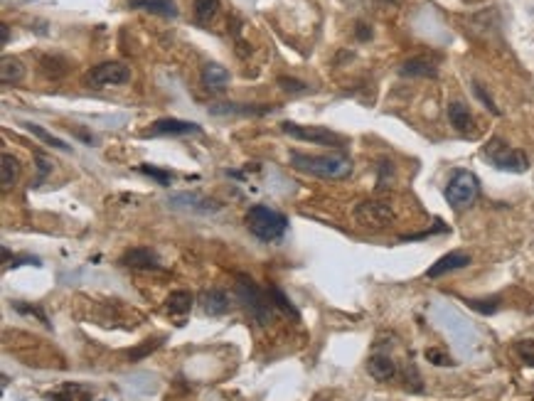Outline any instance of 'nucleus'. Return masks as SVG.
I'll return each mask as SVG.
<instances>
[{
	"instance_id": "nucleus-1",
	"label": "nucleus",
	"mask_w": 534,
	"mask_h": 401,
	"mask_svg": "<svg viewBox=\"0 0 534 401\" xmlns=\"http://www.w3.org/2000/svg\"><path fill=\"white\" fill-rule=\"evenodd\" d=\"M291 165L301 173L323 180H342L352 175V160L345 155H308V153L291 151Z\"/></svg>"
},
{
	"instance_id": "nucleus-2",
	"label": "nucleus",
	"mask_w": 534,
	"mask_h": 401,
	"mask_svg": "<svg viewBox=\"0 0 534 401\" xmlns=\"http://www.w3.org/2000/svg\"><path fill=\"white\" fill-rule=\"evenodd\" d=\"M247 229L261 241H278L288 229V219L281 212L264 205L249 207L247 212Z\"/></svg>"
},
{
	"instance_id": "nucleus-3",
	"label": "nucleus",
	"mask_w": 534,
	"mask_h": 401,
	"mask_svg": "<svg viewBox=\"0 0 534 401\" xmlns=\"http://www.w3.org/2000/svg\"><path fill=\"white\" fill-rule=\"evenodd\" d=\"M237 298L244 303V308L249 310V315L259 323V325H269L274 320V300L266 291H261L249 276L237 278Z\"/></svg>"
},
{
	"instance_id": "nucleus-4",
	"label": "nucleus",
	"mask_w": 534,
	"mask_h": 401,
	"mask_svg": "<svg viewBox=\"0 0 534 401\" xmlns=\"http://www.w3.org/2000/svg\"><path fill=\"white\" fill-rule=\"evenodd\" d=\"M443 195H446V202L453 210H465V207L473 205L475 197L481 195V182L470 170H456L448 180Z\"/></svg>"
},
{
	"instance_id": "nucleus-5",
	"label": "nucleus",
	"mask_w": 534,
	"mask_h": 401,
	"mask_svg": "<svg viewBox=\"0 0 534 401\" xmlns=\"http://www.w3.org/2000/svg\"><path fill=\"white\" fill-rule=\"evenodd\" d=\"M483 155L490 160L492 168L505 170V173H524L529 168V157L524 151L517 148H510L502 138H492L485 148H483Z\"/></svg>"
},
{
	"instance_id": "nucleus-6",
	"label": "nucleus",
	"mask_w": 534,
	"mask_h": 401,
	"mask_svg": "<svg viewBox=\"0 0 534 401\" xmlns=\"http://www.w3.org/2000/svg\"><path fill=\"white\" fill-rule=\"evenodd\" d=\"M281 130L288 133L291 138L296 141H308V143H315V146H328V148H345V138L337 136L335 130H328V128H320V126H301V123H293V121H283L281 123Z\"/></svg>"
},
{
	"instance_id": "nucleus-7",
	"label": "nucleus",
	"mask_w": 534,
	"mask_h": 401,
	"mask_svg": "<svg viewBox=\"0 0 534 401\" xmlns=\"http://www.w3.org/2000/svg\"><path fill=\"white\" fill-rule=\"evenodd\" d=\"M131 79V69L121 62H101V65L92 67L84 74V84L92 89H103V87H121Z\"/></svg>"
},
{
	"instance_id": "nucleus-8",
	"label": "nucleus",
	"mask_w": 534,
	"mask_h": 401,
	"mask_svg": "<svg viewBox=\"0 0 534 401\" xmlns=\"http://www.w3.org/2000/svg\"><path fill=\"white\" fill-rule=\"evenodd\" d=\"M355 219H357V224H362V227H367V229H387L394 224L397 214L387 202L367 200V202H360V205L355 207Z\"/></svg>"
},
{
	"instance_id": "nucleus-9",
	"label": "nucleus",
	"mask_w": 534,
	"mask_h": 401,
	"mask_svg": "<svg viewBox=\"0 0 534 401\" xmlns=\"http://www.w3.org/2000/svg\"><path fill=\"white\" fill-rule=\"evenodd\" d=\"M170 207H178V210H190V212H200V214H212V212H219L222 202L210 200V197H202L197 192H178V195L170 197Z\"/></svg>"
},
{
	"instance_id": "nucleus-10",
	"label": "nucleus",
	"mask_w": 534,
	"mask_h": 401,
	"mask_svg": "<svg viewBox=\"0 0 534 401\" xmlns=\"http://www.w3.org/2000/svg\"><path fill=\"white\" fill-rule=\"evenodd\" d=\"M200 126L192 121L180 119H160L143 133V136H187V133H200Z\"/></svg>"
},
{
	"instance_id": "nucleus-11",
	"label": "nucleus",
	"mask_w": 534,
	"mask_h": 401,
	"mask_svg": "<svg viewBox=\"0 0 534 401\" xmlns=\"http://www.w3.org/2000/svg\"><path fill=\"white\" fill-rule=\"evenodd\" d=\"M465 266H470V256L465 254V251H451V254L441 256V259L436 261V264L431 266L426 271V278H441L446 276V273L451 271H458V268H465Z\"/></svg>"
},
{
	"instance_id": "nucleus-12",
	"label": "nucleus",
	"mask_w": 534,
	"mask_h": 401,
	"mask_svg": "<svg viewBox=\"0 0 534 401\" xmlns=\"http://www.w3.org/2000/svg\"><path fill=\"white\" fill-rule=\"evenodd\" d=\"M121 264L131 266V268H140V271H162V264L158 259L156 251L151 249H131L121 256Z\"/></svg>"
},
{
	"instance_id": "nucleus-13",
	"label": "nucleus",
	"mask_w": 534,
	"mask_h": 401,
	"mask_svg": "<svg viewBox=\"0 0 534 401\" xmlns=\"http://www.w3.org/2000/svg\"><path fill=\"white\" fill-rule=\"evenodd\" d=\"M229 71L224 69L222 65H215V62H210V65L202 67V84H205V89H210L212 94H222L224 89L229 87Z\"/></svg>"
},
{
	"instance_id": "nucleus-14",
	"label": "nucleus",
	"mask_w": 534,
	"mask_h": 401,
	"mask_svg": "<svg viewBox=\"0 0 534 401\" xmlns=\"http://www.w3.org/2000/svg\"><path fill=\"white\" fill-rule=\"evenodd\" d=\"M274 106H256V103H215L210 106V114L215 116H232V114H242V116H264V114H271Z\"/></svg>"
},
{
	"instance_id": "nucleus-15",
	"label": "nucleus",
	"mask_w": 534,
	"mask_h": 401,
	"mask_svg": "<svg viewBox=\"0 0 534 401\" xmlns=\"http://www.w3.org/2000/svg\"><path fill=\"white\" fill-rule=\"evenodd\" d=\"M202 310L210 318H219L229 310V296L222 288H210L202 293Z\"/></svg>"
},
{
	"instance_id": "nucleus-16",
	"label": "nucleus",
	"mask_w": 534,
	"mask_h": 401,
	"mask_svg": "<svg viewBox=\"0 0 534 401\" xmlns=\"http://www.w3.org/2000/svg\"><path fill=\"white\" fill-rule=\"evenodd\" d=\"M367 372L372 374V379L389 382V379H394L397 364L389 355H372V357L367 359Z\"/></svg>"
},
{
	"instance_id": "nucleus-17",
	"label": "nucleus",
	"mask_w": 534,
	"mask_h": 401,
	"mask_svg": "<svg viewBox=\"0 0 534 401\" xmlns=\"http://www.w3.org/2000/svg\"><path fill=\"white\" fill-rule=\"evenodd\" d=\"M448 121L458 133H470L473 130V114L463 101H451L448 103Z\"/></svg>"
},
{
	"instance_id": "nucleus-18",
	"label": "nucleus",
	"mask_w": 534,
	"mask_h": 401,
	"mask_svg": "<svg viewBox=\"0 0 534 401\" xmlns=\"http://www.w3.org/2000/svg\"><path fill=\"white\" fill-rule=\"evenodd\" d=\"M128 6L135 10H146L153 15H162V17H178V6L173 0H128Z\"/></svg>"
},
{
	"instance_id": "nucleus-19",
	"label": "nucleus",
	"mask_w": 534,
	"mask_h": 401,
	"mask_svg": "<svg viewBox=\"0 0 534 401\" xmlns=\"http://www.w3.org/2000/svg\"><path fill=\"white\" fill-rule=\"evenodd\" d=\"M401 76H436L438 69L431 60L426 57H414V60H406L401 65Z\"/></svg>"
},
{
	"instance_id": "nucleus-20",
	"label": "nucleus",
	"mask_w": 534,
	"mask_h": 401,
	"mask_svg": "<svg viewBox=\"0 0 534 401\" xmlns=\"http://www.w3.org/2000/svg\"><path fill=\"white\" fill-rule=\"evenodd\" d=\"M192 303H194V298L190 291H173L165 300L167 313L170 315H187L190 310H192Z\"/></svg>"
},
{
	"instance_id": "nucleus-21",
	"label": "nucleus",
	"mask_w": 534,
	"mask_h": 401,
	"mask_svg": "<svg viewBox=\"0 0 534 401\" xmlns=\"http://www.w3.org/2000/svg\"><path fill=\"white\" fill-rule=\"evenodd\" d=\"M22 76H25L22 62L15 60V57H3V62H0V82L17 84V82H22Z\"/></svg>"
},
{
	"instance_id": "nucleus-22",
	"label": "nucleus",
	"mask_w": 534,
	"mask_h": 401,
	"mask_svg": "<svg viewBox=\"0 0 534 401\" xmlns=\"http://www.w3.org/2000/svg\"><path fill=\"white\" fill-rule=\"evenodd\" d=\"M0 160H3L0 163V185H3V190H8L10 185H15L17 175H20V163L12 155H8V153H3Z\"/></svg>"
},
{
	"instance_id": "nucleus-23",
	"label": "nucleus",
	"mask_w": 534,
	"mask_h": 401,
	"mask_svg": "<svg viewBox=\"0 0 534 401\" xmlns=\"http://www.w3.org/2000/svg\"><path fill=\"white\" fill-rule=\"evenodd\" d=\"M219 12V0H194V20L200 22L202 28L210 25Z\"/></svg>"
},
{
	"instance_id": "nucleus-24",
	"label": "nucleus",
	"mask_w": 534,
	"mask_h": 401,
	"mask_svg": "<svg viewBox=\"0 0 534 401\" xmlns=\"http://www.w3.org/2000/svg\"><path fill=\"white\" fill-rule=\"evenodd\" d=\"M269 296H271V300H274V305L281 310V313L291 315L293 320H301V313H298V308L291 303V300H288V296H286L283 291H281L278 286H271V288H269Z\"/></svg>"
},
{
	"instance_id": "nucleus-25",
	"label": "nucleus",
	"mask_w": 534,
	"mask_h": 401,
	"mask_svg": "<svg viewBox=\"0 0 534 401\" xmlns=\"http://www.w3.org/2000/svg\"><path fill=\"white\" fill-rule=\"evenodd\" d=\"M25 128L33 133V136H37L40 141H44L47 146H52V148H57V151H69V146H67L65 141H60L57 136H52V133H47L44 128H40V126H35V123H25Z\"/></svg>"
},
{
	"instance_id": "nucleus-26",
	"label": "nucleus",
	"mask_w": 534,
	"mask_h": 401,
	"mask_svg": "<svg viewBox=\"0 0 534 401\" xmlns=\"http://www.w3.org/2000/svg\"><path fill=\"white\" fill-rule=\"evenodd\" d=\"M138 170H140V173H143V175H148V178H153L158 185H162V187H167V185H170V182H173V180H175V175L170 173V170L153 168V165H140Z\"/></svg>"
},
{
	"instance_id": "nucleus-27",
	"label": "nucleus",
	"mask_w": 534,
	"mask_h": 401,
	"mask_svg": "<svg viewBox=\"0 0 534 401\" xmlns=\"http://www.w3.org/2000/svg\"><path fill=\"white\" fill-rule=\"evenodd\" d=\"M57 65H65V60H60V57H42L44 74L52 76V79H57V76H62L67 71V67H57Z\"/></svg>"
},
{
	"instance_id": "nucleus-28",
	"label": "nucleus",
	"mask_w": 534,
	"mask_h": 401,
	"mask_svg": "<svg viewBox=\"0 0 534 401\" xmlns=\"http://www.w3.org/2000/svg\"><path fill=\"white\" fill-rule=\"evenodd\" d=\"M278 87L288 94H306L308 84L301 82V79H293V76H278Z\"/></svg>"
},
{
	"instance_id": "nucleus-29",
	"label": "nucleus",
	"mask_w": 534,
	"mask_h": 401,
	"mask_svg": "<svg viewBox=\"0 0 534 401\" xmlns=\"http://www.w3.org/2000/svg\"><path fill=\"white\" fill-rule=\"evenodd\" d=\"M424 355H426L428 362L436 364V367H453V359L448 357L446 352H441V350H436V347H428Z\"/></svg>"
},
{
	"instance_id": "nucleus-30",
	"label": "nucleus",
	"mask_w": 534,
	"mask_h": 401,
	"mask_svg": "<svg viewBox=\"0 0 534 401\" xmlns=\"http://www.w3.org/2000/svg\"><path fill=\"white\" fill-rule=\"evenodd\" d=\"M160 345H162V340L143 342V345H140V347H135V350H131V352H128V359H131V362H138V359H143L148 352H153V350H156V347H160Z\"/></svg>"
},
{
	"instance_id": "nucleus-31",
	"label": "nucleus",
	"mask_w": 534,
	"mask_h": 401,
	"mask_svg": "<svg viewBox=\"0 0 534 401\" xmlns=\"http://www.w3.org/2000/svg\"><path fill=\"white\" fill-rule=\"evenodd\" d=\"M468 305L483 315H492V313H497V308H500V300L490 298V300H485V303H483V300H468Z\"/></svg>"
},
{
	"instance_id": "nucleus-32",
	"label": "nucleus",
	"mask_w": 534,
	"mask_h": 401,
	"mask_svg": "<svg viewBox=\"0 0 534 401\" xmlns=\"http://www.w3.org/2000/svg\"><path fill=\"white\" fill-rule=\"evenodd\" d=\"M392 178H394V168H392V163H389V160H379V190L387 187V185L392 182Z\"/></svg>"
},
{
	"instance_id": "nucleus-33",
	"label": "nucleus",
	"mask_w": 534,
	"mask_h": 401,
	"mask_svg": "<svg viewBox=\"0 0 534 401\" xmlns=\"http://www.w3.org/2000/svg\"><path fill=\"white\" fill-rule=\"evenodd\" d=\"M12 308L17 310V313H30V315H37L40 320H42L44 325H49V320H47V315H44V310L42 308H37V305H25V303H15Z\"/></svg>"
},
{
	"instance_id": "nucleus-34",
	"label": "nucleus",
	"mask_w": 534,
	"mask_h": 401,
	"mask_svg": "<svg viewBox=\"0 0 534 401\" xmlns=\"http://www.w3.org/2000/svg\"><path fill=\"white\" fill-rule=\"evenodd\" d=\"M473 92H475V96L481 99V101H483V103H485L487 109H490V111H492V114H495V116H500V109H497L495 103H492V99H490V96H487V92H485V89H483V87H481V84H473Z\"/></svg>"
},
{
	"instance_id": "nucleus-35",
	"label": "nucleus",
	"mask_w": 534,
	"mask_h": 401,
	"mask_svg": "<svg viewBox=\"0 0 534 401\" xmlns=\"http://www.w3.org/2000/svg\"><path fill=\"white\" fill-rule=\"evenodd\" d=\"M357 37H360V40L372 37V30H369L367 25H365V22H360V25H357Z\"/></svg>"
},
{
	"instance_id": "nucleus-36",
	"label": "nucleus",
	"mask_w": 534,
	"mask_h": 401,
	"mask_svg": "<svg viewBox=\"0 0 534 401\" xmlns=\"http://www.w3.org/2000/svg\"><path fill=\"white\" fill-rule=\"evenodd\" d=\"M0 30H3V44H8V42H10V30H8V25H6V22H3V25H0Z\"/></svg>"
},
{
	"instance_id": "nucleus-37",
	"label": "nucleus",
	"mask_w": 534,
	"mask_h": 401,
	"mask_svg": "<svg viewBox=\"0 0 534 401\" xmlns=\"http://www.w3.org/2000/svg\"><path fill=\"white\" fill-rule=\"evenodd\" d=\"M12 3H22V0H12Z\"/></svg>"
}]
</instances>
